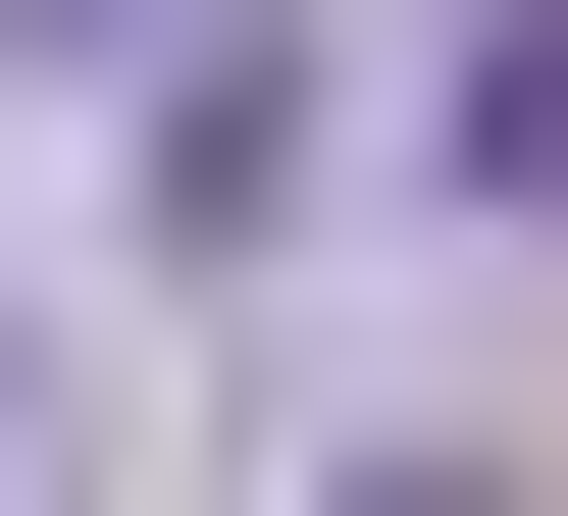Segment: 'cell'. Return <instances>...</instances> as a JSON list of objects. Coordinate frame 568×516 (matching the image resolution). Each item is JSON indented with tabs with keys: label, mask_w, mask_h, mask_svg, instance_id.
I'll list each match as a JSON object with an SVG mask.
<instances>
[{
	"label": "cell",
	"mask_w": 568,
	"mask_h": 516,
	"mask_svg": "<svg viewBox=\"0 0 568 516\" xmlns=\"http://www.w3.org/2000/svg\"><path fill=\"white\" fill-rule=\"evenodd\" d=\"M414 155H465V259H568V0H465V52H414Z\"/></svg>",
	"instance_id": "1"
}]
</instances>
